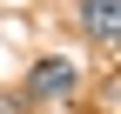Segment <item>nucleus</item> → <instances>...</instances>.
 Returning a JSON list of instances; mask_svg holds the SVG:
<instances>
[{"label": "nucleus", "instance_id": "3", "mask_svg": "<svg viewBox=\"0 0 121 114\" xmlns=\"http://www.w3.org/2000/svg\"><path fill=\"white\" fill-rule=\"evenodd\" d=\"M0 114H20V101H13V94H0Z\"/></svg>", "mask_w": 121, "mask_h": 114}, {"label": "nucleus", "instance_id": "1", "mask_svg": "<svg viewBox=\"0 0 121 114\" xmlns=\"http://www.w3.org/2000/svg\"><path fill=\"white\" fill-rule=\"evenodd\" d=\"M74 94H81V67H74L67 54H40V61L27 67L20 107H34V101H74Z\"/></svg>", "mask_w": 121, "mask_h": 114}, {"label": "nucleus", "instance_id": "2", "mask_svg": "<svg viewBox=\"0 0 121 114\" xmlns=\"http://www.w3.org/2000/svg\"><path fill=\"white\" fill-rule=\"evenodd\" d=\"M81 27H87V40L114 47V0H81Z\"/></svg>", "mask_w": 121, "mask_h": 114}]
</instances>
